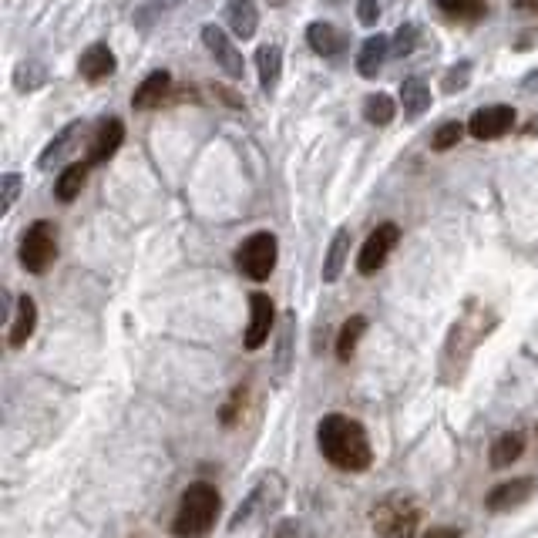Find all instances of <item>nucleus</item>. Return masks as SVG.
Listing matches in <instances>:
<instances>
[{"instance_id":"1","label":"nucleus","mask_w":538,"mask_h":538,"mask_svg":"<svg viewBox=\"0 0 538 538\" xmlns=\"http://www.w3.org/2000/svg\"><path fill=\"white\" fill-rule=\"evenodd\" d=\"M317 448L337 471L360 475L374 465V448H370L367 428L347 414H327L317 424Z\"/></svg>"},{"instance_id":"2","label":"nucleus","mask_w":538,"mask_h":538,"mask_svg":"<svg viewBox=\"0 0 538 538\" xmlns=\"http://www.w3.org/2000/svg\"><path fill=\"white\" fill-rule=\"evenodd\" d=\"M219 512H222L219 488L209 485V481H192V485L182 491L179 508H175L172 535L175 538H202V535H209L212 525H216Z\"/></svg>"},{"instance_id":"3","label":"nucleus","mask_w":538,"mask_h":538,"mask_svg":"<svg viewBox=\"0 0 538 538\" xmlns=\"http://www.w3.org/2000/svg\"><path fill=\"white\" fill-rule=\"evenodd\" d=\"M421 522L424 508L411 495H404V491H394V495L380 498L370 508V525H374L377 538H417Z\"/></svg>"},{"instance_id":"4","label":"nucleus","mask_w":538,"mask_h":538,"mask_svg":"<svg viewBox=\"0 0 538 538\" xmlns=\"http://www.w3.org/2000/svg\"><path fill=\"white\" fill-rule=\"evenodd\" d=\"M283 502H286V478L280 471H266V475H259L256 485L246 491L243 502L236 505V512L226 528L229 532H239V528H246L249 522H256V518L276 515Z\"/></svg>"},{"instance_id":"5","label":"nucleus","mask_w":538,"mask_h":538,"mask_svg":"<svg viewBox=\"0 0 538 538\" xmlns=\"http://www.w3.org/2000/svg\"><path fill=\"white\" fill-rule=\"evenodd\" d=\"M17 259H21V266L27 273H34V276L48 273L54 266V259H58V226H54L51 219L31 222L21 239V249H17Z\"/></svg>"},{"instance_id":"6","label":"nucleus","mask_w":538,"mask_h":538,"mask_svg":"<svg viewBox=\"0 0 538 538\" xmlns=\"http://www.w3.org/2000/svg\"><path fill=\"white\" fill-rule=\"evenodd\" d=\"M280 259V243L273 233H253L236 249V269L253 283H266Z\"/></svg>"},{"instance_id":"7","label":"nucleus","mask_w":538,"mask_h":538,"mask_svg":"<svg viewBox=\"0 0 538 538\" xmlns=\"http://www.w3.org/2000/svg\"><path fill=\"white\" fill-rule=\"evenodd\" d=\"M401 243V226L397 222H380L374 233L367 236V243L360 246L357 253V273L360 276H374L377 269H384V263L391 259V253Z\"/></svg>"},{"instance_id":"8","label":"nucleus","mask_w":538,"mask_h":538,"mask_svg":"<svg viewBox=\"0 0 538 538\" xmlns=\"http://www.w3.org/2000/svg\"><path fill=\"white\" fill-rule=\"evenodd\" d=\"M276 330V306H273V296L269 293H253L249 296V327H246V350L253 354V350L266 347L269 343V333Z\"/></svg>"},{"instance_id":"9","label":"nucleus","mask_w":538,"mask_h":538,"mask_svg":"<svg viewBox=\"0 0 538 538\" xmlns=\"http://www.w3.org/2000/svg\"><path fill=\"white\" fill-rule=\"evenodd\" d=\"M535 491H538V478H532V475L502 481V485H495L485 495V508H488V512H495V515L515 512V508H522L525 502H532Z\"/></svg>"},{"instance_id":"10","label":"nucleus","mask_w":538,"mask_h":538,"mask_svg":"<svg viewBox=\"0 0 538 538\" xmlns=\"http://www.w3.org/2000/svg\"><path fill=\"white\" fill-rule=\"evenodd\" d=\"M512 125H515V108L512 105H485L471 115L468 135L478 138V142H495V138L512 132Z\"/></svg>"},{"instance_id":"11","label":"nucleus","mask_w":538,"mask_h":538,"mask_svg":"<svg viewBox=\"0 0 538 538\" xmlns=\"http://www.w3.org/2000/svg\"><path fill=\"white\" fill-rule=\"evenodd\" d=\"M202 44H206L209 54L216 58V64L229 74V78H243L246 61H243V54H239V48L233 44V37L222 31V27H216V24L202 27Z\"/></svg>"},{"instance_id":"12","label":"nucleus","mask_w":538,"mask_h":538,"mask_svg":"<svg viewBox=\"0 0 538 538\" xmlns=\"http://www.w3.org/2000/svg\"><path fill=\"white\" fill-rule=\"evenodd\" d=\"M296 360V313L286 310L280 317V330H276V350H273V380L283 384L293 370Z\"/></svg>"},{"instance_id":"13","label":"nucleus","mask_w":538,"mask_h":538,"mask_svg":"<svg viewBox=\"0 0 538 538\" xmlns=\"http://www.w3.org/2000/svg\"><path fill=\"white\" fill-rule=\"evenodd\" d=\"M125 142V125H122V118H105V122H98L95 128V138H91V145H88V165H101V162H108L111 155L122 148Z\"/></svg>"},{"instance_id":"14","label":"nucleus","mask_w":538,"mask_h":538,"mask_svg":"<svg viewBox=\"0 0 538 538\" xmlns=\"http://www.w3.org/2000/svg\"><path fill=\"white\" fill-rule=\"evenodd\" d=\"M37 330V303L34 296H17V313L11 320V327H7V343H11L14 350H21L27 340L34 337Z\"/></svg>"},{"instance_id":"15","label":"nucleus","mask_w":538,"mask_h":538,"mask_svg":"<svg viewBox=\"0 0 538 538\" xmlns=\"http://www.w3.org/2000/svg\"><path fill=\"white\" fill-rule=\"evenodd\" d=\"M78 135H81V122L64 125L61 132L48 142V148H44V152H41V159H37V169L51 172L54 165H61V162L74 152V145H78Z\"/></svg>"},{"instance_id":"16","label":"nucleus","mask_w":538,"mask_h":538,"mask_svg":"<svg viewBox=\"0 0 538 538\" xmlns=\"http://www.w3.org/2000/svg\"><path fill=\"white\" fill-rule=\"evenodd\" d=\"M522 454H525V434L522 431H502L495 441H491L488 461H491V468H495V471H502V468H512Z\"/></svg>"},{"instance_id":"17","label":"nucleus","mask_w":538,"mask_h":538,"mask_svg":"<svg viewBox=\"0 0 538 538\" xmlns=\"http://www.w3.org/2000/svg\"><path fill=\"white\" fill-rule=\"evenodd\" d=\"M169 88H172V74H169V71H152V74H148V78L142 81V85L135 88L132 108H138V111H152V108H159V105H162V98L169 95Z\"/></svg>"},{"instance_id":"18","label":"nucleus","mask_w":538,"mask_h":538,"mask_svg":"<svg viewBox=\"0 0 538 538\" xmlns=\"http://www.w3.org/2000/svg\"><path fill=\"white\" fill-rule=\"evenodd\" d=\"M226 27L236 37L249 41V37L256 34V27H259V11H256L253 0H229V4H226Z\"/></svg>"},{"instance_id":"19","label":"nucleus","mask_w":538,"mask_h":538,"mask_svg":"<svg viewBox=\"0 0 538 538\" xmlns=\"http://www.w3.org/2000/svg\"><path fill=\"white\" fill-rule=\"evenodd\" d=\"M387 54H391V41H387L384 34H374L367 37L364 44H360V54H357V71L364 74V78H377L380 68H384Z\"/></svg>"},{"instance_id":"20","label":"nucleus","mask_w":538,"mask_h":538,"mask_svg":"<svg viewBox=\"0 0 538 538\" xmlns=\"http://www.w3.org/2000/svg\"><path fill=\"white\" fill-rule=\"evenodd\" d=\"M78 71H81V78H88V81L108 78V74L115 71V54H111L108 44H91V48L81 54Z\"/></svg>"},{"instance_id":"21","label":"nucleus","mask_w":538,"mask_h":538,"mask_svg":"<svg viewBox=\"0 0 538 538\" xmlns=\"http://www.w3.org/2000/svg\"><path fill=\"white\" fill-rule=\"evenodd\" d=\"M256 68H259V85H263L266 95H273L276 85H280L283 78V54L276 44H263V48L256 51Z\"/></svg>"},{"instance_id":"22","label":"nucleus","mask_w":538,"mask_h":538,"mask_svg":"<svg viewBox=\"0 0 538 538\" xmlns=\"http://www.w3.org/2000/svg\"><path fill=\"white\" fill-rule=\"evenodd\" d=\"M347 256H350V229H337L330 239V249L323 256V283H337L343 266H347Z\"/></svg>"},{"instance_id":"23","label":"nucleus","mask_w":538,"mask_h":538,"mask_svg":"<svg viewBox=\"0 0 538 538\" xmlns=\"http://www.w3.org/2000/svg\"><path fill=\"white\" fill-rule=\"evenodd\" d=\"M401 108L407 118H421L424 111L431 108V88L424 85L417 74H411V78L401 81Z\"/></svg>"},{"instance_id":"24","label":"nucleus","mask_w":538,"mask_h":538,"mask_svg":"<svg viewBox=\"0 0 538 538\" xmlns=\"http://www.w3.org/2000/svg\"><path fill=\"white\" fill-rule=\"evenodd\" d=\"M306 41H310V48L323 54V58H333V54H340L343 48V34L327 21H313L306 27Z\"/></svg>"},{"instance_id":"25","label":"nucleus","mask_w":538,"mask_h":538,"mask_svg":"<svg viewBox=\"0 0 538 538\" xmlns=\"http://www.w3.org/2000/svg\"><path fill=\"white\" fill-rule=\"evenodd\" d=\"M88 169H91L88 162L68 165V169L58 175V182H54V196H58L61 202H74V199H78L81 189H85V182H88Z\"/></svg>"},{"instance_id":"26","label":"nucleus","mask_w":538,"mask_h":538,"mask_svg":"<svg viewBox=\"0 0 538 538\" xmlns=\"http://www.w3.org/2000/svg\"><path fill=\"white\" fill-rule=\"evenodd\" d=\"M367 333V317H350L347 323L340 327V337H337V360H343L347 364L350 357H354V350H357V343H360V337Z\"/></svg>"},{"instance_id":"27","label":"nucleus","mask_w":538,"mask_h":538,"mask_svg":"<svg viewBox=\"0 0 538 538\" xmlns=\"http://www.w3.org/2000/svg\"><path fill=\"white\" fill-rule=\"evenodd\" d=\"M394 115H397V105H394L391 95H384V91H377V95H370L364 101V118H367L370 125L384 128V125L394 122Z\"/></svg>"},{"instance_id":"28","label":"nucleus","mask_w":538,"mask_h":538,"mask_svg":"<svg viewBox=\"0 0 538 538\" xmlns=\"http://www.w3.org/2000/svg\"><path fill=\"white\" fill-rule=\"evenodd\" d=\"M438 11L454 21H478V17H485L488 4L485 0H438Z\"/></svg>"},{"instance_id":"29","label":"nucleus","mask_w":538,"mask_h":538,"mask_svg":"<svg viewBox=\"0 0 538 538\" xmlns=\"http://www.w3.org/2000/svg\"><path fill=\"white\" fill-rule=\"evenodd\" d=\"M48 81V68L41 61H21L14 71V88L17 91H34Z\"/></svg>"},{"instance_id":"30","label":"nucleus","mask_w":538,"mask_h":538,"mask_svg":"<svg viewBox=\"0 0 538 538\" xmlns=\"http://www.w3.org/2000/svg\"><path fill=\"white\" fill-rule=\"evenodd\" d=\"M465 132H468V125H461V122H444L438 132H434V138H431V148L434 152H448V148H454L465 138Z\"/></svg>"},{"instance_id":"31","label":"nucleus","mask_w":538,"mask_h":538,"mask_svg":"<svg viewBox=\"0 0 538 538\" xmlns=\"http://www.w3.org/2000/svg\"><path fill=\"white\" fill-rule=\"evenodd\" d=\"M417 41H421V31H417V24H401L391 41V54L394 58H407V54H414Z\"/></svg>"},{"instance_id":"32","label":"nucleus","mask_w":538,"mask_h":538,"mask_svg":"<svg viewBox=\"0 0 538 538\" xmlns=\"http://www.w3.org/2000/svg\"><path fill=\"white\" fill-rule=\"evenodd\" d=\"M21 185H24V179L17 172H4V179H0V212H11L14 209V202H17V196H21Z\"/></svg>"},{"instance_id":"33","label":"nucleus","mask_w":538,"mask_h":538,"mask_svg":"<svg viewBox=\"0 0 538 538\" xmlns=\"http://www.w3.org/2000/svg\"><path fill=\"white\" fill-rule=\"evenodd\" d=\"M468 81H471V64L461 61V64H454L448 74H444V85L441 88L448 91V95H454V91H465Z\"/></svg>"},{"instance_id":"34","label":"nucleus","mask_w":538,"mask_h":538,"mask_svg":"<svg viewBox=\"0 0 538 538\" xmlns=\"http://www.w3.org/2000/svg\"><path fill=\"white\" fill-rule=\"evenodd\" d=\"M263 538H303V525L296 518H276L273 525H266Z\"/></svg>"},{"instance_id":"35","label":"nucleus","mask_w":538,"mask_h":538,"mask_svg":"<svg viewBox=\"0 0 538 538\" xmlns=\"http://www.w3.org/2000/svg\"><path fill=\"white\" fill-rule=\"evenodd\" d=\"M243 401H246V387H236L233 391V397L226 401V407H222V414H219V421L226 424V428H233L236 424V417H239V407H243Z\"/></svg>"},{"instance_id":"36","label":"nucleus","mask_w":538,"mask_h":538,"mask_svg":"<svg viewBox=\"0 0 538 538\" xmlns=\"http://www.w3.org/2000/svg\"><path fill=\"white\" fill-rule=\"evenodd\" d=\"M357 17H360V24L374 27L377 17H380V4H377V0H360V4H357Z\"/></svg>"},{"instance_id":"37","label":"nucleus","mask_w":538,"mask_h":538,"mask_svg":"<svg viewBox=\"0 0 538 538\" xmlns=\"http://www.w3.org/2000/svg\"><path fill=\"white\" fill-rule=\"evenodd\" d=\"M461 535H465V532H461V528H454V525H431L421 538H461Z\"/></svg>"},{"instance_id":"38","label":"nucleus","mask_w":538,"mask_h":538,"mask_svg":"<svg viewBox=\"0 0 538 538\" xmlns=\"http://www.w3.org/2000/svg\"><path fill=\"white\" fill-rule=\"evenodd\" d=\"M518 14H538V0H515Z\"/></svg>"},{"instance_id":"39","label":"nucleus","mask_w":538,"mask_h":538,"mask_svg":"<svg viewBox=\"0 0 538 538\" xmlns=\"http://www.w3.org/2000/svg\"><path fill=\"white\" fill-rule=\"evenodd\" d=\"M522 88H525V91H538V68H535V71H528V74H525V81H522Z\"/></svg>"},{"instance_id":"40","label":"nucleus","mask_w":538,"mask_h":538,"mask_svg":"<svg viewBox=\"0 0 538 538\" xmlns=\"http://www.w3.org/2000/svg\"><path fill=\"white\" fill-rule=\"evenodd\" d=\"M269 4H273V7H283V4H286V0H269Z\"/></svg>"},{"instance_id":"41","label":"nucleus","mask_w":538,"mask_h":538,"mask_svg":"<svg viewBox=\"0 0 538 538\" xmlns=\"http://www.w3.org/2000/svg\"><path fill=\"white\" fill-rule=\"evenodd\" d=\"M327 4H343V0H327Z\"/></svg>"},{"instance_id":"42","label":"nucleus","mask_w":538,"mask_h":538,"mask_svg":"<svg viewBox=\"0 0 538 538\" xmlns=\"http://www.w3.org/2000/svg\"><path fill=\"white\" fill-rule=\"evenodd\" d=\"M169 4H179V0H169Z\"/></svg>"}]
</instances>
